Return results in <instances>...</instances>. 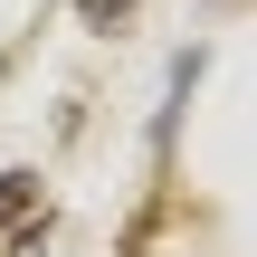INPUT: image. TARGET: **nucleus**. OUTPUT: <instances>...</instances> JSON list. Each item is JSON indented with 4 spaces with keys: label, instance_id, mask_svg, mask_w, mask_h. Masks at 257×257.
I'll use <instances>...</instances> for the list:
<instances>
[{
    "label": "nucleus",
    "instance_id": "1",
    "mask_svg": "<svg viewBox=\"0 0 257 257\" xmlns=\"http://www.w3.org/2000/svg\"><path fill=\"white\" fill-rule=\"evenodd\" d=\"M19 210H29V181H19V172H0V219H19Z\"/></svg>",
    "mask_w": 257,
    "mask_h": 257
}]
</instances>
